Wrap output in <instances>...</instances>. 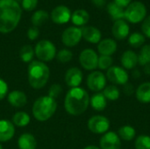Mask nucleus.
I'll return each mask as SVG.
<instances>
[{
    "mask_svg": "<svg viewBox=\"0 0 150 149\" xmlns=\"http://www.w3.org/2000/svg\"><path fill=\"white\" fill-rule=\"evenodd\" d=\"M113 64V59L112 56H106V55H100L98 57V68L100 70H107L109 69Z\"/></svg>",
    "mask_w": 150,
    "mask_h": 149,
    "instance_id": "nucleus-34",
    "label": "nucleus"
},
{
    "mask_svg": "<svg viewBox=\"0 0 150 149\" xmlns=\"http://www.w3.org/2000/svg\"><path fill=\"white\" fill-rule=\"evenodd\" d=\"M143 72H144V74L150 76V63H148L143 66Z\"/></svg>",
    "mask_w": 150,
    "mask_h": 149,
    "instance_id": "nucleus-45",
    "label": "nucleus"
},
{
    "mask_svg": "<svg viewBox=\"0 0 150 149\" xmlns=\"http://www.w3.org/2000/svg\"><path fill=\"white\" fill-rule=\"evenodd\" d=\"M91 2L97 7H103L105 4L106 0H91Z\"/></svg>",
    "mask_w": 150,
    "mask_h": 149,
    "instance_id": "nucleus-44",
    "label": "nucleus"
},
{
    "mask_svg": "<svg viewBox=\"0 0 150 149\" xmlns=\"http://www.w3.org/2000/svg\"><path fill=\"white\" fill-rule=\"evenodd\" d=\"M142 34L145 37L150 39V15L142 21Z\"/></svg>",
    "mask_w": 150,
    "mask_h": 149,
    "instance_id": "nucleus-38",
    "label": "nucleus"
},
{
    "mask_svg": "<svg viewBox=\"0 0 150 149\" xmlns=\"http://www.w3.org/2000/svg\"><path fill=\"white\" fill-rule=\"evenodd\" d=\"M18 147L19 149H36L37 141L35 137L28 133H23L18 140Z\"/></svg>",
    "mask_w": 150,
    "mask_h": 149,
    "instance_id": "nucleus-23",
    "label": "nucleus"
},
{
    "mask_svg": "<svg viewBox=\"0 0 150 149\" xmlns=\"http://www.w3.org/2000/svg\"><path fill=\"white\" fill-rule=\"evenodd\" d=\"M100 149H120L121 140L118 133L112 131H108L104 133L99 140Z\"/></svg>",
    "mask_w": 150,
    "mask_h": 149,
    "instance_id": "nucleus-12",
    "label": "nucleus"
},
{
    "mask_svg": "<svg viewBox=\"0 0 150 149\" xmlns=\"http://www.w3.org/2000/svg\"><path fill=\"white\" fill-rule=\"evenodd\" d=\"M7 100L11 106L15 108H22L27 103V97L24 91L15 90L8 93Z\"/></svg>",
    "mask_w": 150,
    "mask_h": 149,
    "instance_id": "nucleus-18",
    "label": "nucleus"
},
{
    "mask_svg": "<svg viewBox=\"0 0 150 149\" xmlns=\"http://www.w3.org/2000/svg\"><path fill=\"white\" fill-rule=\"evenodd\" d=\"M0 149H3V147H2V144L0 143Z\"/></svg>",
    "mask_w": 150,
    "mask_h": 149,
    "instance_id": "nucleus-47",
    "label": "nucleus"
},
{
    "mask_svg": "<svg viewBox=\"0 0 150 149\" xmlns=\"http://www.w3.org/2000/svg\"><path fill=\"white\" fill-rule=\"evenodd\" d=\"M113 2L122 8H127L131 4V0H113Z\"/></svg>",
    "mask_w": 150,
    "mask_h": 149,
    "instance_id": "nucleus-42",
    "label": "nucleus"
},
{
    "mask_svg": "<svg viewBox=\"0 0 150 149\" xmlns=\"http://www.w3.org/2000/svg\"><path fill=\"white\" fill-rule=\"evenodd\" d=\"M138 60L139 64L142 67L150 63V45H145L142 47L140 54H138Z\"/></svg>",
    "mask_w": 150,
    "mask_h": 149,
    "instance_id": "nucleus-33",
    "label": "nucleus"
},
{
    "mask_svg": "<svg viewBox=\"0 0 150 149\" xmlns=\"http://www.w3.org/2000/svg\"><path fill=\"white\" fill-rule=\"evenodd\" d=\"M89 105L90 96L83 88H71L67 92L64 99V108L69 115H82L86 112Z\"/></svg>",
    "mask_w": 150,
    "mask_h": 149,
    "instance_id": "nucleus-2",
    "label": "nucleus"
},
{
    "mask_svg": "<svg viewBox=\"0 0 150 149\" xmlns=\"http://www.w3.org/2000/svg\"><path fill=\"white\" fill-rule=\"evenodd\" d=\"M50 69L45 62L33 61L27 68V77L30 86L35 90L43 88L48 82Z\"/></svg>",
    "mask_w": 150,
    "mask_h": 149,
    "instance_id": "nucleus-3",
    "label": "nucleus"
},
{
    "mask_svg": "<svg viewBox=\"0 0 150 149\" xmlns=\"http://www.w3.org/2000/svg\"><path fill=\"white\" fill-rule=\"evenodd\" d=\"M107 83V79L105 75L102 71L94 70L91 72L86 79V84L90 90L97 93L103 91L105 88Z\"/></svg>",
    "mask_w": 150,
    "mask_h": 149,
    "instance_id": "nucleus-9",
    "label": "nucleus"
},
{
    "mask_svg": "<svg viewBox=\"0 0 150 149\" xmlns=\"http://www.w3.org/2000/svg\"><path fill=\"white\" fill-rule=\"evenodd\" d=\"M82 30L77 26H70L65 29L62 34V43L69 47L76 46L82 40Z\"/></svg>",
    "mask_w": 150,
    "mask_h": 149,
    "instance_id": "nucleus-11",
    "label": "nucleus"
},
{
    "mask_svg": "<svg viewBox=\"0 0 150 149\" xmlns=\"http://www.w3.org/2000/svg\"><path fill=\"white\" fill-rule=\"evenodd\" d=\"M106 79L113 85H125L128 83L129 74L128 72L120 66H112L106 70Z\"/></svg>",
    "mask_w": 150,
    "mask_h": 149,
    "instance_id": "nucleus-7",
    "label": "nucleus"
},
{
    "mask_svg": "<svg viewBox=\"0 0 150 149\" xmlns=\"http://www.w3.org/2000/svg\"><path fill=\"white\" fill-rule=\"evenodd\" d=\"M98 55L97 52L91 48L83 50L79 54V62L83 68L88 71H94L98 68Z\"/></svg>",
    "mask_w": 150,
    "mask_h": 149,
    "instance_id": "nucleus-10",
    "label": "nucleus"
},
{
    "mask_svg": "<svg viewBox=\"0 0 150 149\" xmlns=\"http://www.w3.org/2000/svg\"><path fill=\"white\" fill-rule=\"evenodd\" d=\"M112 32L113 37L116 40H122L127 39L129 36L130 27L126 20L119 19V20L114 21L112 27Z\"/></svg>",
    "mask_w": 150,
    "mask_h": 149,
    "instance_id": "nucleus-15",
    "label": "nucleus"
},
{
    "mask_svg": "<svg viewBox=\"0 0 150 149\" xmlns=\"http://www.w3.org/2000/svg\"><path fill=\"white\" fill-rule=\"evenodd\" d=\"M30 116L25 112H18L11 118L12 124L18 127L26 126L30 123Z\"/></svg>",
    "mask_w": 150,
    "mask_h": 149,
    "instance_id": "nucleus-27",
    "label": "nucleus"
},
{
    "mask_svg": "<svg viewBox=\"0 0 150 149\" xmlns=\"http://www.w3.org/2000/svg\"><path fill=\"white\" fill-rule=\"evenodd\" d=\"M34 54L39 61L47 62L52 61L56 56V47L50 40H42L36 44Z\"/></svg>",
    "mask_w": 150,
    "mask_h": 149,
    "instance_id": "nucleus-6",
    "label": "nucleus"
},
{
    "mask_svg": "<svg viewBox=\"0 0 150 149\" xmlns=\"http://www.w3.org/2000/svg\"><path fill=\"white\" fill-rule=\"evenodd\" d=\"M61 92H62V86L58 83H55V84L51 85L50 88L48 89V95L47 96L55 99L56 97H59Z\"/></svg>",
    "mask_w": 150,
    "mask_h": 149,
    "instance_id": "nucleus-36",
    "label": "nucleus"
},
{
    "mask_svg": "<svg viewBox=\"0 0 150 149\" xmlns=\"http://www.w3.org/2000/svg\"><path fill=\"white\" fill-rule=\"evenodd\" d=\"M145 41H146V37L142 32H135L128 36V44L134 48L142 47Z\"/></svg>",
    "mask_w": 150,
    "mask_h": 149,
    "instance_id": "nucleus-29",
    "label": "nucleus"
},
{
    "mask_svg": "<svg viewBox=\"0 0 150 149\" xmlns=\"http://www.w3.org/2000/svg\"><path fill=\"white\" fill-rule=\"evenodd\" d=\"M22 11L15 0H0V32L9 33L18 25Z\"/></svg>",
    "mask_w": 150,
    "mask_h": 149,
    "instance_id": "nucleus-1",
    "label": "nucleus"
},
{
    "mask_svg": "<svg viewBox=\"0 0 150 149\" xmlns=\"http://www.w3.org/2000/svg\"><path fill=\"white\" fill-rule=\"evenodd\" d=\"M39 34H40V31H39L38 27H36V26H32L27 31V37L30 40H36L39 37Z\"/></svg>",
    "mask_w": 150,
    "mask_h": 149,
    "instance_id": "nucleus-40",
    "label": "nucleus"
},
{
    "mask_svg": "<svg viewBox=\"0 0 150 149\" xmlns=\"http://www.w3.org/2000/svg\"><path fill=\"white\" fill-rule=\"evenodd\" d=\"M135 149H150V136L148 134L138 135L134 139Z\"/></svg>",
    "mask_w": 150,
    "mask_h": 149,
    "instance_id": "nucleus-32",
    "label": "nucleus"
},
{
    "mask_svg": "<svg viewBox=\"0 0 150 149\" xmlns=\"http://www.w3.org/2000/svg\"><path fill=\"white\" fill-rule=\"evenodd\" d=\"M71 18L70 10L65 5L56 6L51 12V19L54 23L62 25L68 23Z\"/></svg>",
    "mask_w": 150,
    "mask_h": 149,
    "instance_id": "nucleus-14",
    "label": "nucleus"
},
{
    "mask_svg": "<svg viewBox=\"0 0 150 149\" xmlns=\"http://www.w3.org/2000/svg\"><path fill=\"white\" fill-rule=\"evenodd\" d=\"M111 123L108 118L103 115H94L88 120V129L95 134H104L109 131Z\"/></svg>",
    "mask_w": 150,
    "mask_h": 149,
    "instance_id": "nucleus-8",
    "label": "nucleus"
},
{
    "mask_svg": "<svg viewBox=\"0 0 150 149\" xmlns=\"http://www.w3.org/2000/svg\"><path fill=\"white\" fill-rule=\"evenodd\" d=\"M83 149H100V148L97 147V146H94V145H89V146L85 147Z\"/></svg>",
    "mask_w": 150,
    "mask_h": 149,
    "instance_id": "nucleus-46",
    "label": "nucleus"
},
{
    "mask_svg": "<svg viewBox=\"0 0 150 149\" xmlns=\"http://www.w3.org/2000/svg\"><path fill=\"white\" fill-rule=\"evenodd\" d=\"M123 92L127 96H132L133 94L135 93L134 86L132 83H126L125 85H123Z\"/></svg>",
    "mask_w": 150,
    "mask_h": 149,
    "instance_id": "nucleus-41",
    "label": "nucleus"
},
{
    "mask_svg": "<svg viewBox=\"0 0 150 149\" xmlns=\"http://www.w3.org/2000/svg\"><path fill=\"white\" fill-rule=\"evenodd\" d=\"M107 11L111 18L116 21L119 19H123L125 18V10L121 6L118 5L113 1L107 4Z\"/></svg>",
    "mask_w": 150,
    "mask_h": 149,
    "instance_id": "nucleus-26",
    "label": "nucleus"
},
{
    "mask_svg": "<svg viewBox=\"0 0 150 149\" xmlns=\"http://www.w3.org/2000/svg\"><path fill=\"white\" fill-rule=\"evenodd\" d=\"M137 100L142 104H150V82L141 83L135 90Z\"/></svg>",
    "mask_w": 150,
    "mask_h": 149,
    "instance_id": "nucleus-21",
    "label": "nucleus"
},
{
    "mask_svg": "<svg viewBox=\"0 0 150 149\" xmlns=\"http://www.w3.org/2000/svg\"><path fill=\"white\" fill-rule=\"evenodd\" d=\"M73 58V53L69 49H62L56 54V59L62 63H67Z\"/></svg>",
    "mask_w": 150,
    "mask_h": 149,
    "instance_id": "nucleus-35",
    "label": "nucleus"
},
{
    "mask_svg": "<svg viewBox=\"0 0 150 149\" xmlns=\"http://www.w3.org/2000/svg\"><path fill=\"white\" fill-rule=\"evenodd\" d=\"M48 18V13L44 10H39L35 11L32 16V24L33 26L39 27L45 24Z\"/></svg>",
    "mask_w": 150,
    "mask_h": 149,
    "instance_id": "nucleus-30",
    "label": "nucleus"
},
{
    "mask_svg": "<svg viewBox=\"0 0 150 149\" xmlns=\"http://www.w3.org/2000/svg\"><path fill=\"white\" fill-rule=\"evenodd\" d=\"M38 4V0H21V5L27 11H33Z\"/></svg>",
    "mask_w": 150,
    "mask_h": 149,
    "instance_id": "nucleus-37",
    "label": "nucleus"
},
{
    "mask_svg": "<svg viewBox=\"0 0 150 149\" xmlns=\"http://www.w3.org/2000/svg\"><path fill=\"white\" fill-rule=\"evenodd\" d=\"M91 108L97 112H103L107 106V99L102 92H97L90 97Z\"/></svg>",
    "mask_w": 150,
    "mask_h": 149,
    "instance_id": "nucleus-22",
    "label": "nucleus"
},
{
    "mask_svg": "<svg viewBox=\"0 0 150 149\" xmlns=\"http://www.w3.org/2000/svg\"><path fill=\"white\" fill-rule=\"evenodd\" d=\"M104 96L107 99V101H116L120 97V89L113 84L106 85L105 88L103 90Z\"/></svg>",
    "mask_w": 150,
    "mask_h": 149,
    "instance_id": "nucleus-28",
    "label": "nucleus"
},
{
    "mask_svg": "<svg viewBox=\"0 0 150 149\" xmlns=\"http://www.w3.org/2000/svg\"><path fill=\"white\" fill-rule=\"evenodd\" d=\"M117 133L120 140L124 141H131L136 138V130L134 126L130 125H125L120 126Z\"/></svg>",
    "mask_w": 150,
    "mask_h": 149,
    "instance_id": "nucleus-25",
    "label": "nucleus"
},
{
    "mask_svg": "<svg viewBox=\"0 0 150 149\" xmlns=\"http://www.w3.org/2000/svg\"><path fill=\"white\" fill-rule=\"evenodd\" d=\"M83 75L82 70L76 67L69 68L65 73V83L70 89L79 87L83 82Z\"/></svg>",
    "mask_w": 150,
    "mask_h": 149,
    "instance_id": "nucleus-13",
    "label": "nucleus"
},
{
    "mask_svg": "<svg viewBox=\"0 0 150 149\" xmlns=\"http://www.w3.org/2000/svg\"><path fill=\"white\" fill-rule=\"evenodd\" d=\"M71 21L72 23L78 26H83L84 25H86L90 19V15L88 13L87 11L83 10V9H79V10H76L72 14H71Z\"/></svg>",
    "mask_w": 150,
    "mask_h": 149,
    "instance_id": "nucleus-24",
    "label": "nucleus"
},
{
    "mask_svg": "<svg viewBox=\"0 0 150 149\" xmlns=\"http://www.w3.org/2000/svg\"><path fill=\"white\" fill-rule=\"evenodd\" d=\"M147 8L140 1L132 2L125 10V18L132 24H138L146 18Z\"/></svg>",
    "mask_w": 150,
    "mask_h": 149,
    "instance_id": "nucleus-5",
    "label": "nucleus"
},
{
    "mask_svg": "<svg viewBox=\"0 0 150 149\" xmlns=\"http://www.w3.org/2000/svg\"><path fill=\"white\" fill-rule=\"evenodd\" d=\"M117 48H118L117 42L113 39H110V38L101 40L98 44V51L100 54V55L112 56L113 54H115Z\"/></svg>",
    "mask_w": 150,
    "mask_h": 149,
    "instance_id": "nucleus-17",
    "label": "nucleus"
},
{
    "mask_svg": "<svg viewBox=\"0 0 150 149\" xmlns=\"http://www.w3.org/2000/svg\"><path fill=\"white\" fill-rule=\"evenodd\" d=\"M82 37L91 44H98L102 38V33L99 29L94 26H83Z\"/></svg>",
    "mask_w": 150,
    "mask_h": 149,
    "instance_id": "nucleus-20",
    "label": "nucleus"
},
{
    "mask_svg": "<svg viewBox=\"0 0 150 149\" xmlns=\"http://www.w3.org/2000/svg\"><path fill=\"white\" fill-rule=\"evenodd\" d=\"M56 109L57 103L55 99L48 96H43L40 97L34 101L32 112L36 120L40 122H45L54 114Z\"/></svg>",
    "mask_w": 150,
    "mask_h": 149,
    "instance_id": "nucleus-4",
    "label": "nucleus"
},
{
    "mask_svg": "<svg viewBox=\"0 0 150 149\" xmlns=\"http://www.w3.org/2000/svg\"><path fill=\"white\" fill-rule=\"evenodd\" d=\"M120 63L126 70H133L139 64L138 54L133 50H127L120 57Z\"/></svg>",
    "mask_w": 150,
    "mask_h": 149,
    "instance_id": "nucleus-16",
    "label": "nucleus"
},
{
    "mask_svg": "<svg viewBox=\"0 0 150 149\" xmlns=\"http://www.w3.org/2000/svg\"><path fill=\"white\" fill-rule=\"evenodd\" d=\"M15 126L11 121L6 119L0 120V143L11 141L15 134Z\"/></svg>",
    "mask_w": 150,
    "mask_h": 149,
    "instance_id": "nucleus-19",
    "label": "nucleus"
},
{
    "mask_svg": "<svg viewBox=\"0 0 150 149\" xmlns=\"http://www.w3.org/2000/svg\"><path fill=\"white\" fill-rule=\"evenodd\" d=\"M34 49L30 45H25L20 48L19 57L22 61L28 63L33 61V58L34 56Z\"/></svg>",
    "mask_w": 150,
    "mask_h": 149,
    "instance_id": "nucleus-31",
    "label": "nucleus"
},
{
    "mask_svg": "<svg viewBox=\"0 0 150 149\" xmlns=\"http://www.w3.org/2000/svg\"><path fill=\"white\" fill-rule=\"evenodd\" d=\"M132 76L134 78V79H139L141 76H142V71L140 70V69H138V68H134V69H133V71H132Z\"/></svg>",
    "mask_w": 150,
    "mask_h": 149,
    "instance_id": "nucleus-43",
    "label": "nucleus"
},
{
    "mask_svg": "<svg viewBox=\"0 0 150 149\" xmlns=\"http://www.w3.org/2000/svg\"><path fill=\"white\" fill-rule=\"evenodd\" d=\"M8 94V84L7 83L0 78V101L3 100Z\"/></svg>",
    "mask_w": 150,
    "mask_h": 149,
    "instance_id": "nucleus-39",
    "label": "nucleus"
}]
</instances>
